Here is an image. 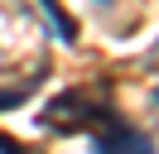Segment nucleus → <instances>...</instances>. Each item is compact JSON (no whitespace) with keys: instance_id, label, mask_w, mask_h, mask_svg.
I'll list each match as a JSON object with an SVG mask.
<instances>
[{"instance_id":"obj_1","label":"nucleus","mask_w":159,"mask_h":154,"mask_svg":"<svg viewBox=\"0 0 159 154\" xmlns=\"http://www.w3.org/2000/svg\"><path fill=\"white\" fill-rule=\"evenodd\" d=\"M97 154H149V140H145V135H135V130H125V125H120V130H111L106 140L97 144Z\"/></svg>"},{"instance_id":"obj_2","label":"nucleus","mask_w":159,"mask_h":154,"mask_svg":"<svg viewBox=\"0 0 159 154\" xmlns=\"http://www.w3.org/2000/svg\"><path fill=\"white\" fill-rule=\"evenodd\" d=\"M15 101H20V96H5V92H0V111H5V106H15Z\"/></svg>"}]
</instances>
